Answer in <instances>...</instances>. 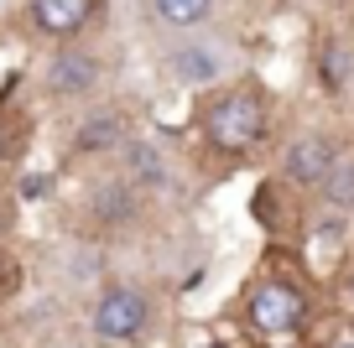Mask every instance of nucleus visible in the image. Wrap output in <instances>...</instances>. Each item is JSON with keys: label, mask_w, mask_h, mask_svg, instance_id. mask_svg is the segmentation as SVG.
<instances>
[{"label": "nucleus", "mask_w": 354, "mask_h": 348, "mask_svg": "<svg viewBox=\"0 0 354 348\" xmlns=\"http://www.w3.org/2000/svg\"><path fill=\"white\" fill-rule=\"evenodd\" d=\"M125 162H131L136 182H146V187H156V182L167 177V166H162V156H156V146H146V141H125Z\"/></svg>", "instance_id": "obj_11"}, {"label": "nucleus", "mask_w": 354, "mask_h": 348, "mask_svg": "<svg viewBox=\"0 0 354 348\" xmlns=\"http://www.w3.org/2000/svg\"><path fill=\"white\" fill-rule=\"evenodd\" d=\"M339 141L333 135H323V130H313V135H297V141L287 146V156H281V177L287 182H297V187H318L323 177L333 172V162H339Z\"/></svg>", "instance_id": "obj_4"}, {"label": "nucleus", "mask_w": 354, "mask_h": 348, "mask_svg": "<svg viewBox=\"0 0 354 348\" xmlns=\"http://www.w3.org/2000/svg\"><path fill=\"white\" fill-rule=\"evenodd\" d=\"M318 73H323V84H328V88H344V78H349V52L328 42L318 52Z\"/></svg>", "instance_id": "obj_13"}, {"label": "nucleus", "mask_w": 354, "mask_h": 348, "mask_svg": "<svg viewBox=\"0 0 354 348\" xmlns=\"http://www.w3.org/2000/svg\"><path fill=\"white\" fill-rule=\"evenodd\" d=\"M308 291H302L297 281H287V276H266V281H255L250 291H245V322L255 327L261 338H292L308 327Z\"/></svg>", "instance_id": "obj_2"}, {"label": "nucleus", "mask_w": 354, "mask_h": 348, "mask_svg": "<svg viewBox=\"0 0 354 348\" xmlns=\"http://www.w3.org/2000/svg\"><path fill=\"white\" fill-rule=\"evenodd\" d=\"M349 296H354V281H349Z\"/></svg>", "instance_id": "obj_19"}, {"label": "nucleus", "mask_w": 354, "mask_h": 348, "mask_svg": "<svg viewBox=\"0 0 354 348\" xmlns=\"http://www.w3.org/2000/svg\"><path fill=\"white\" fill-rule=\"evenodd\" d=\"M125 141H131V120H125L120 109H100V115H88L73 130L68 151L73 156H104V151H115V146H125Z\"/></svg>", "instance_id": "obj_8"}, {"label": "nucleus", "mask_w": 354, "mask_h": 348, "mask_svg": "<svg viewBox=\"0 0 354 348\" xmlns=\"http://www.w3.org/2000/svg\"><path fill=\"white\" fill-rule=\"evenodd\" d=\"M193 348H224V343H193Z\"/></svg>", "instance_id": "obj_17"}, {"label": "nucleus", "mask_w": 354, "mask_h": 348, "mask_svg": "<svg viewBox=\"0 0 354 348\" xmlns=\"http://www.w3.org/2000/svg\"><path fill=\"white\" fill-rule=\"evenodd\" d=\"M6 229H11V208L0 203V234H6Z\"/></svg>", "instance_id": "obj_16"}, {"label": "nucleus", "mask_w": 354, "mask_h": 348, "mask_svg": "<svg viewBox=\"0 0 354 348\" xmlns=\"http://www.w3.org/2000/svg\"><path fill=\"white\" fill-rule=\"evenodd\" d=\"M26 16H32V26H37L42 37L68 42V37H78L94 16H100V0H32V6H26Z\"/></svg>", "instance_id": "obj_5"}, {"label": "nucleus", "mask_w": 354, "mask_h": 348, "mask_svg": "<svg viewBox=\"0 0 354 348\" xmlns=\"http://www.w3.org/2000/svg\"><path fill=\"white\" fill-rule=\"evenodd\" d=\"M11 151H16V125L6 120V115H0V166L11 162Z\"/></svg>", "instance_id": "obj_15"}, {"label": "nucleus", "mask_w": 354, "mask_h": 348, "mask_svg": "<svg viewBox=\"0 0 354 348\" xmlns=\"http://www.w3.org/2000/svg\"><path fill=\"white\" fill-rule=\"evenodd\" d=\"M146 322H151V302L136 286H110L94 307V333L104 343H131V338L146 333Z\"/></svg>", "instance_id": "obj_3"}, {"label": "nucleus", "mask_w": 354, "mask_h": 348, "mask_svg": "<svg viewBox=\"0 0 354 348\" xmlns=\"http://www.w3.org/2000/svg\"><path fill=\"white\" fill-rule=\"evenodd\" d=\"M198 125H203V141H209L214 151L245 156V151H255V146L266 141V130H271V104H266V94L255 84H240V88L214 94L209 104H203Z\"/></svg>", "instance_id": "obj_1"}, {"label": "nucleus", "mask_w": 354, "mask_h": 348, "mask_svg": "<svg viewBox=\"0 0 354 348\" xmlns=\"http://www.w3.org/2000/svg\"><path fill=\"white\" fill-rule=\"evenodd\" d=\"M94 208H100V218H131L136 213V193L125 182H104L100 197H94Z\"/></svg>", "instance_id": "obj_12"}, {"label": "nucleus", "mask_w": 354, "mask_h": 348, "mask_svg": "<svg viewBox=\"0 0 354 348\" xmlns=\"http://www.w3.org/2000/svg\"><path fill=\"white\" fill-rule=\"evenodd\" d=\"M6 271H11V265H6V260H0V276H6Z\"/></svg>", "instance_id": "obj_18"}, {"label": "nucleus", "mask_w": 354, "mask_h": 348, "mask_svg": "<svg viewBox=\"0 0 354 348\" xmlns=\"http://www.w3.org/2000/svg\"><path fill=\"white\" fill-rule=\"evenodd\" d=\"M318 193H323V203H333L339 213H354V156H339V162H333V172L318 182Z\"/></svg>", "instance_id": "obj_10"}, {"label": "nucleus", "mask_w": 354, "mask_h": 348, "mask_svg": "<svg viewBox=\"0 0 354 348\" xmlns=\"http://www.w3.org/2000/svg\"><path fill=\"white\" fill-rule=\"evenodd\" d=\"M42 84H47V94H53V99H84V94L100 88V57L78 52V47H73V52H57L53 63H47Z\"/></svg>", "instance_id": "obj_6"}, {"label": "nucleus", "mask_w": 354, "mask_h": 348, "mask_svg": "<svg viewBox=\"0 0 354 348\" xmlns=\"http://www.w3.org/2000/svg\"><path fill=\"white\" fill-rule=\"evenodd\" d=\"M167 73L188 88H209L224 73V47L219 42H183L167 52Z\"/></svg>", "instance_id": "obj_7"}, {"label": "nucleus", "mask_w": 354, "mask_h": 348, "mask_svg": "<svg viewBox=\"0 0 354 348\" xmlns=\"http://www.w3.org/2000/svg\"><path fill=\"white\" fill-rule=\"evenodd\" d=\"M16 187H21V197H26V203H42V197H47V187H53V177H47V172H26Z\"/></svg>", "instance_id": "obj_14"}, {"label": "nucleus", "mask_w": 354, "mask_h": 348, "mask_svg": "<svg viewBox=\"0 0 354 348\" xmlns=\"http://www.w3.org/2000/svg\"><path fill=\"white\" fill-rule=\"evenodd\" d=\"M214 11V0H151V21L172 26V32H193Z\"/></svg>", "instance_id": "obj_9"}]
</instances>
